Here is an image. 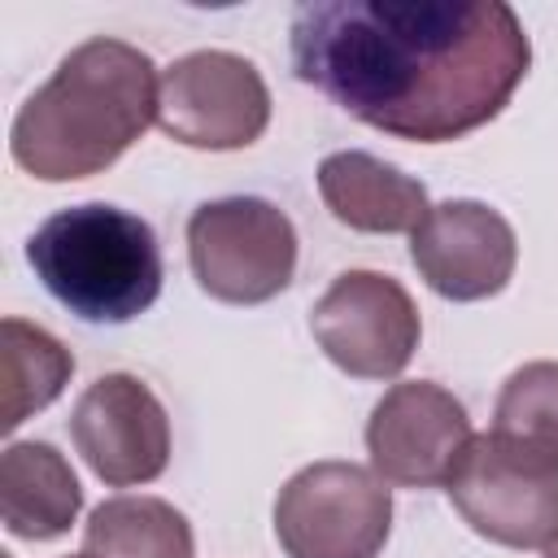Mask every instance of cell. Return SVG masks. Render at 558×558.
Returning <instances> with one entry per match:
<instances>
[{"instance_id": "cell-6", "label": "cell", "mask_w": 558, "mask_h": 558, "mask_svg": "<svg viewBox=\"0 0 558 558\" xmlns=\"http://www.w3.org/2000/svg\"><path fill=\"white\" fill-rule=\"evenodd\" d=\"M392 532L388 484L357 462H310L275 497L288 558H375Z\"/></svg>"}, {"instance_id": "cell-18", "label": "cell", "mask_w": 558, "mask_h": 558, "mask_svg": "<svg viewBox=\"0 0 558 558\" xmlns=\"http://www.w3.org/2000/svg\"><path fill=\"white\" fill-rule=\"evenodd\" d=\"M78 558H87V554H78Z\"/></svg>"}, {"instance_id": "cell-8", "label": "cell", "mask_w": 558, "mask_h": 558, "mask_svg": "<svg viewBox=\"0 0 558 558\" xmlns=\"http://www.w3.org/2000/svg\"><path fill=\"white\" fill-rule=\"evenodd\" d=\"M318 349L353 379H392L410 366L423 318L414 296L379 270H344L310 310Z\"/></svg>"}, {"instance_id": "cell-9", "label": "cell", "mask_w": 558, "mask_h": 558, "mask_svg": "<svg viewBox=\"0 0 558 558\" xmlns=\"http://www.w3.org/2000/svg\"><path fill=\"white\" fill-rule=\"evenodd\" d=\"M471 436L466 405L449 388L432 379L392 384L366 418L371 471L397 488H436L449 480Z\"/></svg>"}, {"instance_id": "cell-2", "label": "cell", "mask_w": 558, "mask_h": 558, "mask_svg": "<svg viewBox=\"0 0 558 558\" xmlns=\"http://www.w3.org/2000/svg\"><path fill=\"white\" fill-rule=\"evenodd\" d=\"M157 65L126 39H83L35 87L13 126V161L44 183H74L109 170L157 122Z\"/></svg>"}, {"instance_id": "cell-5", "label": "cell", "mask_w": 558, "mask_h": 558, "mask_svg": "<svg viewBox=\"0 0 558 558\" xmlns=\"http://www.w3.org/2000/svg\"><path fill=\"white\" fill-rule=\"evenodd\" d=\"M187 262L214 301L262 305L292 283L296 227L262 196L205 201L187 218Z\"/></svg>"}, {"instance_id": "cell-7", "label": "cell", "mask_w": 558, "mask_h": 558, "mask_svg": "<svg viewBox=\"0 0 558 558\" xmlns=\"http://www.w3.org/2000/svg\"><path fill=\"white\" fill-rule=\"evenodd\" d=\"M270 122V87L262 70L227 48H201L161 70L157 126L187 148L231 153L262 140Z\"/></svg>"}, {"instance_id": "cell-15", "label": "cell", "mask_w": 558, "mask_h": 558, "mask_svg": "<svg viewBox=\"0 0 558 558\" xmlns=\"http://www.w3.org/2000/svg\"><path fill=\"white\" fill-rule=\"evenodd\" d=\"M0 371H4V414L0 427L13 432L35 410L52 405L74 375V353L44 327L26 318L0 323Z\"/></svg>"}, {"instance_id": "cell-13", "label": "cell", "mask_w": 558, "mask_h": 558, "mask_svg": "<svg viewBox=\"0 0 558 558\" xmlns=\"http://www.w3.org/2000/svg\"><path fill=\"white\" fill-rule=\"evenodd\" d=\"M83 488L48 440H13L0 453V519L17 541H57L78 519Z\"/></svg>"}, {"instance_id": "cell-16", "label": "cell", "mask_w": 558, "mask_h": 558, "mask_svg": "<svg viewBox=\"0 0 558 558\" xmlns=\"http://www.w3.org/2000/svg\"><path fill=\"white\" fill-rule=\"evenodd\" d=\"M493 432L558 466V362H523L506 375Z\"/></svg>"}, {"instance_id": "cell-3", "label": "cell", "mask_w": 558, "mask_h": 558, "mask_svg": "<svg viewBox=\"0 0 558 558\" xmlns=\"http://www.w3.org/2000/svg\"><path fill=\"white\" fill-rule=\"evenodd\" d=\"M26 262L83 323H131L161 292V248L153 227L105 201H83L44 218L26 240Z\"/></svg>"}, {"instance_id": "cell-14", "label": "cell", "mask_w": 558, "mask_h": 558, "mask_svg": "<svg viewBox=\"0 0 558 558\" xmlns=\"http://www.w3.org/2000/svg\"><path fill=\"white\" fill-rule=\"evenodd\" d=\"M87 558H196L192 523L161 497H109L83 523Z\"/></svg>"}, {"instance_id": "cell-4", "label": "cell", "mask_w": 558, "mask_h": 558, "mask_svg": "<svg viewBox=\"0 0 558 558\" xmlns=\"http://www.w3.org/2000/svg\"><path fill=\"white\" fill-rule=\"evenodd\" d=\"M445 493L462 523L493 545L545 549L558 541V466L497 432L466 440Z\"/></svg>"}, {"instance_id": "cell-10", "label": "cell", "mask_w": 558, "mask_h": 558, "mask_svg": "<svg viewBox=\"0 0 558 558\" xmlns=\"http://www.w3.org/2000/svg\"><path fill=\"white\" fill-rule=\"evenodd\" d=\"M70 436L83 462L109 488L148 484L170 462V418L157 392L126 371L87 384L70 414Z\"/></svg>"}, {"instance_id": "cell-17", "label": "cell", "mask_w": 558, "mask_h": 558, "mask_svg": "<svg viewBox=\"0 0 558 558\" xmlns=\"http://www.w3.org/2000/svg\"><path fill=\"white\" fill-rule=\"evenodd\" d=\"M541 558H558V541H549V545L541 549Z\"/></svg>"}, {"instance_id": "cell-12", "label": "cell", "mask_w": 558, "mask_h": 558, "mask_svg": "<svg viewBox=\"0 0 558 558\" xmlns=\"http://www.w3.org/2000/svg\"><path fill=\"white\" fill-rule=\"evenodd\" d=\"M318 196L336 222L371 235L414 231L432 209L418 179L362 148H344L318 161Z\"/></svg>"}, {"instance_id": "cell-1", "label": "cell", "mask_w": 558, "mask_h": 558, "mask_svg": "<svg viewBox=\"0 0 558 558\" xmlns=\"http://www.w3.org/2000/svg\"><path fill=\"white\" fill-rule=\"evenodd\" d=\"M292 74L357 122L445 144L493 122L532 65L501 0H314L288 26Z\"/></svg>"}, {"instance_id": "cell-11", "label": "cell", "mask_w": 558, "mask_h": 558, "mask_svg": "<svg viewBox=\"0 0 558 558\" xmlns=\"http://www.w3.org/2000/svg\"><path fill=\"white\" fill-rule=\"evenodd\" d=\"M410 262L445 301L497 296L519 262L514 227L484 201H440L410 231Z\"/></svg>"}]
</instances>
